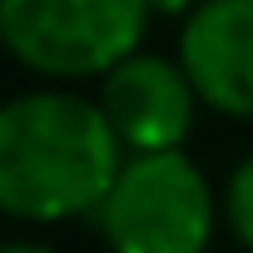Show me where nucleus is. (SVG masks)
Wrapping results in <instances>:
<instances>
[{"label": "nucleus", "mask_w": 253, "mask_h": 253, "mask_svg": "<svg viewBox=\"0 0 253 253\" xmlns=\"http://www.w3.org/2000/svg\"><path fill=\"white\" fill-rule=\"evenodd\" d=\"M199 5H209V0H149V10L164 15V20H189Z\"/></svg>", "instance_id": "7"}, {"label": "nucleus", "mask_w": 253, "mask_h": 253, "mask_svg": "<svg viewBox=\"0 0 253 253\" xmlns=\"http://www.w3.org/2000/svg\"><path fill=\"white\" fill-rule=\"evenodd\" d=\"M94 228L109 253H209L218 194L184 149L139 154L124 159L114 189L94 209Z\"/></svg>", "instance_id": "3"}, {"label": "nucleus", "mask_w": 253, "mask_h": 253, "mask_svg": "<svg viewBox=\"0 0 253 253\" xmlns=\"http://www.w3.org/2000/svg\"><path fill=\"white\" fill-rule=\"evenodd\" d=\"M94 99L129 159L184 149L194 119H199V94H194L184 65L169 55H154V50H139L124 65H114L99 80Z\"/></svg>", "instance_id": "4"}, {"label": "nucleus", "mask_w": 253, "mask_h": 253, "mask_svg": "<svg viewBox=\"0 0 253 253\" xmlns=\"http://www.w3.org/2000/svg\"><path fill=\"white\" fill-rule=\"evenodd\" d=\"M124 144L99 99L25 89L0 99V213L20 223L94 218L124 169Z\"/></svg>", "instance_id": "1"}, {"label": "nucleus", "mask_w": 253, "mask_h": 253, "mask_svg": "<svg viewBox=\"0 0 253 253\" xmlns=\"http://www.w3.org/2000/svg\"><path fill=\"white\" fill-rule=\"evenodd\" d=\"M149 0H0V45L40 80H104L144 50Z\"/></svg>", "instance_id": "2"}, {"label": "nucleus", "mask_w": 253, "mask_h": 253, "mask_svg": "<svg viewBox=\"0 0 253 253\" xmlns=\"http://www.w3.org/2000/svg\"><path fill=\"white\" fill-rule=\"evenodd\" d=\"M0 253H55L50 243H30V238H15V243H0Z\"/></svg>", "instance_id": "8"}, {"label": "nucleus", "mask_w": 253, "mask_h": 253, "mask_svg": "<svg viewBox=\"0 0 253 253\" xmlns=\"http://www.w3.org/2000/svg\"><path fill=\"white\" fill-rule=\"evenodd\" d=\"M199 94L223 119H253V0H209L179 25L174 55Z\"/></svg>", "instance_id": "5"}, {"label": "nucleus", "mask_w": 253, "mask_h": 253, "mask_svg": "<svg viewBox=\"0 0 253 253\" xmlns=\"http://www.w3.org/2000/svg\"><path fill=\"white\" fill-rule=\"evenodd\" d=\"M223 223L238 238V248L253 253V149L228 169V184H223Z\"/></svg>", "instance_id": "6"}]
</instances>
